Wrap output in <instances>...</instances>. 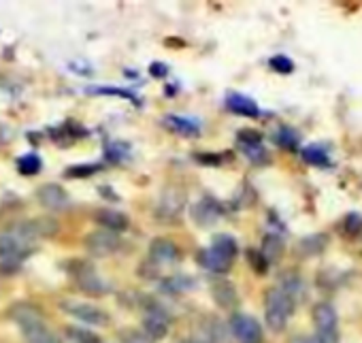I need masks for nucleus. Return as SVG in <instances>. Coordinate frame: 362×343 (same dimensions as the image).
<instances>
[{
  "mask_svg": "<svg viewBox=\"0 0 362 343\" xmlns=\"http://www.w3.org/2000/svg\"><path fill=\"white\" fill-rule=\"evenodd\" d=\"M294 305L296 303L284 290H279L277 286L275 288H269L264 292V318H267V326L273 332H281L288 326V320L294 313Z\"/></svg>",
  "mask_w": 362,
  "mask_h": 343,
  "instance_id": "f257e3e1",
  "label": "nucleus"
},
{
  "mask_svg": "<svg viewBox=\"0 0 362 343\" xmlns=\"http://www.w3.org/2000/svg\"><path fill=\"white\" fill-rule=\"evenodd\" d=\"M315 343H339V318L330 303H317L313 307Z\"/></svg>",
  "mask_w": 362,
  "mask_h": 343,
  "instance_id": "f03ea898",
  "label": "nucleus"
},
{
  "mask_svg": "<svg viewBox=\"0 0 362 343\" xmlns=\"http://www.w3.org/2000/svg\"><path fill=\"white\" fill-rule=\"evenodd\" d=\"M188 197L181 186H166L160 194V203L156 209V216L164 222H177L186 211Z\"/></svg>",
  "mask_w": 362,
  "mask_h": 343,
  "instance_id": "7ed1b4c3",
  "label": "nucleus"
},
{
  "mask_svg": "<svg viewBox=\"0 0 362 343\" xmlns=\"http://www.w3.org/2000/svg\"><path fill=\"white\" fill-rule=\"evenodd\" d=\"M60 231V224L58 220L49 218V216H41V218H33V220H26V222H20L13 233L24 239L26 243L35 245L37 241L41 239H49V237H56Z\"/></svg>",
  "mask_w": 362,
  "mask_h": 343,
  "instance_id": "20e7f679",
  "label": "nucleus"
},
{
  "mask_svg": "<svg viewBox=\"0 0 362 343\" xmlns=\"http://www.w3.org/2000/svg\"><path fill=\"white\" fill-rule=\"evenodd\" d=\"M69 271H71L75 284L79 286V290H83L88 294H105V292H109V284L86 260H73L69 264Z\"/></svg>",
  "mask_w": 362,
  "mask_h": 343,
  "instance_id": "39448f33",
  "label": "nucleus"
},
{
  "mask_svg": "<svg viewBox=\"0 0 362 343\" xmlns=\"http://www.w3.org/2000/svg\"><path fill=\"white\" fill-rule=\"evenodd\" d=\"M83 248L94 258H107L122 248V239L115 233L98 228V231H92L90 235L83 237Z\"/></svg>",
  "mask_w": 362,
  "mask_h": 343,
  "instance_id": "423d86ee",
  "label": "nucleus"
},
{
  "mask_svg": "<svg viewBox=\"0 0 362 343\" xmlns=\"http://www.w3.org/2000/svg\"><path fill=\"white\" fill-rule=\"evenodd\" d=\"M62 311L77 318L79 322L83 324H90V326H105L109 324V313L92 303H83V301H62L60 303Z\"/></svg>",
  "mask_w": 362,
  "mask_h": 343,
  "instance_id": "0eeeda50",
  "label": "nucleus"
},
{
  "mask_svg": "<svg viewBox=\"0 0 362 343\" xmlns=\"http://www.w3.org/2000/svg\"><path fill=\"white\" fill-rule=\"evenodd\" d=\"M230 332L239 343H262V326L254 315L233 313L230 315Z\"/></svg>",
  "mask_w": 362,
  "mask_h": 343,
  "instance_id": "6e6552de",
  "label": "nucleus"
},
{
  "mask_svg": "<svg viewBox=\"0 0 362 343\" xmlns=\"http://www.w3.org/2000/svg\"><path fill=\"white\" fill-rule=\"evenodd\" d=\"M35 245L20 239L13 231L0 235V262H24L33 254Z\"/></svg>",
  "mask_w": 362,
  "mask_h": 343,
  "instance_id": "1a4fd4ad",
  "label": "nucleus"
},
{
  "mask_svg": "<svg viewBox=\"0 0 362 343\" xmlns=\"http://www.w3.org/2000/svg\"><path fill=\"white\" fill-rule=\"evenodd\" d=\"M35 197L41 203V207H45L49 211H62L69 207V192L60 184H54V182L41 184L37 188Z\"/></svg>",
  "mask_w": 362,
  "mask_h": 343,
  "instance_id": "9d476101",
  "label": "nucleus"
},
{
  "mask_svg": "<svg viewBox=\"0 0 362 343\" xmlns=\"http://www.w3.org/2000/svg\"><path fill=\"white\" fill-rule=\"evenodd\" d=\"M181 252L177 248L175 241L164 239V237H156L149 243V262L153 264H175L179 262Z\"/></svg>",
  "mask_w": 362,
  "mask_h": 343,
  "instance_id": "9b49d317",
  "label": "nucleus"
},
{
  "mask_svg": "<svg viewBox=\"0 0 362 343\" xmlns=\"http://www.w3.org/2000/svg\"><path fill=\"white\" fill-rule=\"evenodd\" d=\"M7 315L20 326H30V324H37V322H45V313L39 305L30 303V301H20V303H13L9 309H7Z\"/></svg>",
  "mask_w": 362,
  "mask_h": 343,
  "instance_id": "f8f14e48",
  "label": "nucleus"
},
{
  "mask_svg": "<svg viewBox=\"0 0 362 343\" xmlns=\"http://www.w3.org/2000/svg\"><path fill=\"white\" fill-rule=\"evenodd\" d=\"M222 205L216 201V199H211V197H203L192 209H190V216H192V220L199 224V226H211V224H216L220 218H222Z\"/></svg>",
  "mask_w": 362,
  "mask_h": 343,
  "instance_id": "ddd939ff",
  "label": "nucleus"
},
{
  "mask_svg": "<svg viewBox=\"0 0 362 343\" xmlns=\"http://www.w3.org/2000/svg\"><path fill=\"white\" fill-rule=\"evenodd\" d=\"M151 341H162L166 335H168V315L158 309V307H151L147 311V315L143 318V328H141Z\"/></svg>",
  "mask_w": 362,
  "mask_h": 343,
  "instance_id": "4468645a",
  "label": "nucleus"
},
{
  "mask_svg": "<svg viewBox=\"0 0 362 343\" xmlns=\"http://www.w3.org/2000/svg\"><path fill=\"white\" fill-rule=\"evenodd\" d=\"M94 222L98 224V228L109 231V233H126L130 226V220L126 214L122 211H113V209H98L94 214Z\"/></svg>",
  "mask_w": 362,
  "mask_h": 343,
  "instance_id": "2eb2a0df",
  "label": "nucleus"
},
{
  "mask_svg": "<svg viewBox=\"0 0 362 343\" xmlns=\"http://www.w3.org/2000/svg\"><path fill=\"white\" fill-rule=\"evenodd\" d=\"M211 296L220 309H233L239 303V292L235 284H230L228 279H216L211 284Z\"/></svg>",
  "mask_w": 362,
  "mask_h": 343,
  "instance_id": "dca6fc26",
  "label": "nucleus"
},
{
  "mask_svg": "<svg viewBox=\"0 0 362 343\" xmlns=\"http://www.w3.org/2000/svg\"><path fill=\"white\" fill-rule=\"evenodd\" d=\"M233 262H235V260L222 256V254L216 252L214 248H207V250H201V252H199V264H201L203 269L216 273V275L228 273V271L233 269Z\"/></svg>",
  "mask_w": 362,
  "mask_h": 343,
  "instance_id": "f3484780",
  "label": "nucleus"
},
{
  "mask_svg": "<svg viewBox=\"0 0 362 343\" xmlns=\"http://www.w3.org/2000/svg\"><path fill=\"white\" fill-rule=\"evenodd\" d=\"M226 107L235 115H243V117H258L260 115V107L256 105V100H252L250 96H243L239 92H230L226 96Z\"/></svg>",
  "mask_w": 362,
  "mask_h": 343,
  "instance_id": "a211bd4d",
  "label": "nucleus"
},
{
  "mask_svg": "<svg viewBox=\"0 0 362 343\" xmlns=\"http://www.w3.org/2000/svg\"><path fill=\"white\" fill-rule=\"evenodd\" d=\"M20 330L28 343H62L60 337L54 330H49V326L45 322H37V324L24 326Z\"/></svg>",
  "mask_w": 362,
  "mask_h": 343,
  "instance_id": "6ab92c4d",
  "label": "nucleus"
},
{
  "mask_svg": "<svg viewBox=\"0 0 362 343\" xmlns=\"http://www.w3.org/2000/svg\"><path fill=\"white\" fill-rule=\"evenodd\" d=\"M164 126L181 136H199L201 134V124L190 117H179V115H168L164 117Z\"/></svg>",
  "mask_w": 362,
  "mask_h": 343,
  "instance_id": "aec40b11",
  "label": "nucleus"
},
{
  "mask_svg": "<svg viewBox=\"0 0 362 343\" xmlns=\"http://www.w3.org/2000/svg\"><path fill=\"white\" fill-rule=\"evenodd\" d=\"M279 290H284L294 303L298 301V298H303V294H305V286H303V277L298 275V273H294V271H288V273H281V277H279V286H277Z\"/></svg>",
  "mask_w": 362,
  "mask_h": 343,
  "instance_id": "412c9836",
  "label": "nucleus"
},
{
  "mask_svg": "<svg viewBox=\"0 0 362 343\" xmlns=\"http://www.w3.org/2000/svg\"><path fill=\"white\" fill-rule=\"evenodd\" d=\"M260 254L264 256V260L271 264V262H277L284 254V241L277 237V235H267L262 239V248H260Z\"/></svg>",
  "mask_w": 362,
  "mask_h": 343,
  "instance_id": "4be33fe9",
  "label": "nucleus"
},
{
  "mask_svg": "<svg viewBox=\"0 0 362 343\" xmlns=\"http://www.w3.org/2000/svg\"><path fill=\"white\" fill-rule=\"evenodd\" d=\"M211 248H214L216 252H220L222 256L230 258V260H235V258H237V254H239L237 239H235V237H230V235H224V233L214 237V241H211Z\"/></svg>",
  "mask_w": 362,
  "mask_h": 343,
  "instance_id": "5701e85b",
  "label": "nucleus"
},
{
  "mask_svg": "<svg viewBox=\"0 0 362 343\" xmlns=\"http://www.w3.org/2000/svg\"><path fill=\"white\" fill-rule=\"evenodd\" d=\"M326 245H328V237L326 235H322V233L320 235H309V237H305L298 243V252H303L305 256H313V254L324 252Z\"/></svg>",
  "mask_w": 362,
  "mask_h": 343,
  "instance_id": "b1692460",
  "label": "nucleus"
},
{
  "mask_svg": "<svg viewBox=\"0 0 362 343\" xmlns=\"http://www.w3.org/2000/svg\"><path fill=\"white\" fill-rule=\"evenodd\" d=\"M41 168H43V162L37 153H26V156L18 158V170L24 178H33V175L41 173Z\"/></svg>",
  "mask_w": 362,
  "mask_h": 343,
  "instance_id": "393cba45",
  "label": "nucleus"
},
{
  "mask_svg": "<svg viewBox=\"0 0 362 343\" xmlns=\"http://www.w3.org/2000/svg\"><path fill=\"white\" fill-rule=\"evenodd\" d=\"M303 160L307 164H313V166H328L330 164V158L326 153V149L322 145H309L303 149Z\"/></svg>",
  "mask_w": 362,
  "mask_h": 343,
  "instance_id": "a878e982",
  "label": "nucleus"
},
{
  "mask_svg": "<svg viewBox=\"0 0 362 343\" xmlns=\"http://www.w3.org/2000/svg\"><path fill=\"white\" fill-rule=\"evenodd\" d=\"M64 330H66L69 339H73L75 343H103V339H100L96 332L88 330V328H79V326H66Z\"/></svg>",
  "mask_w": 362,
  "mask_h": 343,
  "instance_id": "bb28decb",
  "label": "nucleus"
},
{
  "mask_svg": "<svg viewBox=\"0 0 362 343\" xmlns=\"http://www.w3.org/2000/svg\"><path fill=\"white\" fill-rule=\"evenodd\" d=\"M98 170H100V164H77V166L66 168V178L86 180V178H92L94 173H98Z\"/></svg>",
  "mask_w": 362,
  "mask_h": 343,
  "instance_id": "cd10ccee",
  "label": "nucleus"
},
{
  "mask_svg": "<svg viewBox=\"0 0 362 343\" xmlns=\"http://www.w3.org/2000/svg\"><path fill=\"white\" fill-rule=\"evenodd\" d=\"M275 141H277L281 147H286V149H296V145H298V134H296L292 128L281 126V128L277 130V134H275Z\"/></svg>",
  "mask_w": 362,
  "mask_h": 343,
  "instance_id": "c85d7f7f",
  "label": "nucleus"
},
{
  "mask_svg": "<svg viewBox=\"0 0 362 343\" xmlns=\"http://www.w3.org/2000/svg\"><path fill=\"white\" fill-rule=\"evenodd\" d=\"M343 231H345L347 235H351V237L362 235V216L356 214V211L347 214L345 220H343Z\"/></svg>",
  "mask_w": 362,
  "mask_h": 343,
  "instance_id": "c756f323",
  "label": "nucleus"
},
{
  "mask_svg": "<svg viewBox=\"0 0 362 343\" xmlns=\"http://www.w3.org/2000/svg\"><path fill=\"white\" fill-rule=\"evenodd\" d=\"M119 341L122 343H153L143 330H139V328H124L119 335Z\"/></svg>",
  "mask_w": 362,
  "mask_h": 343,
  "instance_id": "7c9ffc66",
  "label": "nucleus"
},
{
  "mask_svg": "<svg viewBox=\"0 0 362 343\" xmlns=\"http://www.w3.org/2000/svg\"><path fill=\"white\" fill-rule=\"evenodd\" d=\"M237 141L241 147H252V145H262V134L258 130H252V128H245V130H239L237 132Z\"/></svg>",
  "mask_w": 362,
  "mask_h": 343,
  "instance_id": "2f4dec72",
  "label": "nucleus"
},
{
  "mask_svg": "<svg viewBox=\"0 0 362 343\" xmlns=\"http://www.w3.org/2000/svg\"><path fill=\"white\" fill-rule=\"evenodd\" d=\"M269 64H271V69H273L275 73H279V75H290V73L294 71V62H292L288 56H273V58L269 60Z\"/></svg>",
  "mask_w": 362,
  "mask_h": 343,
  "instance_id": "473e14b6",
  "label": "nucleus"
},
{
  "mask_svg": "<svg viewBox=\"0 0 362 343\" xmlns=\"http://www.w3.org/2000/svg\"><path fill=\"white\" fill-rule=\"evenodd\" d=\"M247 260H250V264H252V269L256 271V273H267L269 271V262L264 260V256L258 252V250H247Z\"/></svg>",
  "mask_w": 362,
  "mask_h": 343,
  "instance_id": "72a5a7b5",
  "label": "nucleus"
},
{
  "mask_svg": "<svg viewBox=\"0 0 362 343\" xmlns=\"http://www.w3.org/2000/svg\"><path fill=\"white\" fill-rule=\"evenodd\" d=\"M194 281L192 277H168L164 281V288L170 290V292H179V290H186V288H192Z\"/></svg>",
  "mask_w": 362,
  "mask_h": 343,
  "instance_id": "f704fd0d",
  "label": "nucleus"
},
{
  "mask_svg": "<svg viewBox=\"0 0 362 343\" xmlns=\"http://www.w3.org/2000/svg\"><path fill=\"white\" fill-rule=\"evenodd\" d=\"M194 160H197L199 164L218 166V164H222L224 156H222V153H194Z\"/></svg>",
  "mask_w": 362,
  "mask_h": 343,
  "instance_id": "c9c22d12",
  "label": "nucleus"
},
{
  "mask_svg": "<svg viewBox=\"0 0 362 343\" xmlns=\"http://www.w3.org/2000/svg\"><path fill=\"white\" fill-rule=\"evenodd\" d=\"M90 94H109V96H124V98L134 100V96L128 90H117V88H92Z\"/></svg>",
  "mask_w": 362,
  "mask_h": 343,
  "instance_id": "e433bc0d",
  "label": "nucleus"
},
{
  "mask_svg": "<svg viewBox=\"0 0 362 343\" xmlns=\"http://www.w3.org/2000/svg\"><path fill=\"white\" fill-rule=\"evenodd\" d=\"M107 156L111 158V162H117V160H122V156H124V145H119V141L111 143V145L107 147Z\"/></svg>",
  "mask_w": 362,
  "mask_h": 343,
  "instance_id": "4c0bfd02",
  "label": "nucleus"
},
{
  "mask_svg": "<svg viewBox=\"0 0 362 343\" xmlns=\"http://www.w3.org/2000/svg\"><path fill=\"white\" fill-rule=\"evenodd\" d=\"M149 75H151V77L162 79V77H166V75H168V66H166V64H162V62H153V64L149 66Z\"/></svg>",
  "mask_w": 362,
  "mask_h": 343,
  "instance_id": "58836bf2",
  "label": "nucleus"
},
{
  "mask_svg": "<svg viewBox=\"0 0 362 343\" xmlns=\"http://www.w3.org/2000/svg\"><path fill=\"white\" fill-rule=\"evenodd\" d=\"M290 343H315L313 339H309V337H294Z\"/></svg>",
  "mask_w": 362,
  "mask_h": 343,
  "instance_id": "ea45409f",
  "label": "nucleus"
}]
</instances>
